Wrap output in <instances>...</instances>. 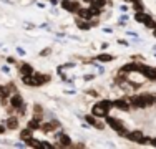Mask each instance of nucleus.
<instances>
[{
  "label": "nucleus",
  "mask_w": 156,
  "mask_h": 149,
  "mask_svg": "<svg viewBox=\"0 0 156 149\" xmlns=\"http://www.w3.org/2000/svg\"><path fill=\"white\" fill-rule=\"evenodd\" d=\"M154 101H156V96L151 95V93H141V95H136V96L129 98L131 108H138V109H144V108L153 106Z\"/></svg>",
  "instance_id": "1"
},
{
  "label": "nucleus",
  "mask_w": 156,
  "mask_h": 149,
  "mask_svg": "<svg viewBox=\"0 0 156 149\" xmlns=\"http://www.w3.org/2000/svg\"><path fill=\"white\" fill-rule=\"evenodd\" d=\"M50 80H51V76L43 74V73H37V71H33L32 74H27V76H22V83L27 85V86H32V88L43 86V85H47Z\"/></svg>",
  "instance_id": "2"
},
{
  "label": "nucleus",
  "mask_w": 156,
  "mask_h": 149,
  "mask_svg": "<svg viewBox=\"0 0 156 149\" xmlns=\"http://www.w3.org/2000/svg\"><path fill=\"white\" fill-rule=\"evenodd\" d=\"M111 108H113V101H110V99H101V101L93 104V108H91V114L96 116V118H106Z\"/></svg>",
  "instance_id": "3"
},
{
  "label": "nucleus",
  "mask_w": 156,
  "mask_h": 149,
  "mask_svg": "<svg viewBox=\"0 0 156 149\" xmlns=\"http://www.w3.org/2000/svg\"><path fill=\"white\" fill-rule=\"evenodd\" d=\"M106 124L110 126L111 129H113L115 133L118 134V136H121V137H126V134H128V128L125 126V123L121 121V119H118V118H113V116H106Z\"/></svg>",
  "instance_id": "4"
},
{
  "label": "nucleus",
  "mask_w": 156,
  "mask_h": 149,
  "mask_svg": "<svg viewBox=\"0 0 156 149\" xmlns=\"http://www.w3.org/2000/svg\"><path fill=\"white\" fill-rule=\"evenodd\" d=\"M135 20L138 22V23H143L144 27H148V28H156V20H153V17L151 15H148V13H144V12H136L135 13Z\"/></svg>",
  "instance_id": "5"
},
{
  "label": "nucleus",
  "mask_w": 156,
  "mask_h": 149,
  "mask_svg": "<svg viewBox=\"0 0 156 149\" xmlns=\"http://www.w3.org/2000/svg\"><path fill=\"white\" fill-rule=\"evenodd\" d=\"M138 73L143 74L146 80L156 81V68H153V66H148L144 63H138Z\"/></svg>",
  "instance_id": "6"
},
{
  "label": "nucleus",
  "mask_w": 156,
  "mask_h": 149,
  "mask_svg": "<svg viewBox=\"0 0 156 149\" xmlns=\"http://www.w3.org/2000/svg\"><path fill=\"white\" fill-rule=\"evenodd\" d=\"M62 128V124H60V121H57V119H53V121H47L45 124H42V131L45 133V134H50V133H53V131H57V129H60Z\"/></svg>",
  "instance_id": "7"
},
{
  "label": "nucleus",
  "mask_w": 156,
  "mask_h": 149,
  "mask_svg": "<svg viewBox=\"0 0 156 149\" xmlns=\"http://www.w3.org/2000/svg\"><path fill=\"white\" fill-rule=\"evenodd\" d=\"M62 9H65L70 13H76L78 9H80V3L75 2V0H62Z\"/></svg>",
  "instance_id": "8"
},
{
  "label": "nucleus",
  "mask_w": 156,
  "mask_h": 149,
  "mask_svg": "<svg viewBox=\"0 0 156 149\" xmlns=\"http://www.w3.org/2000/svg\"><path fill=\"white\" fill-rule=\"evenodd\" d=\"M9 101H10V106H12L15 111H17V109H20V108L25 104V101H23V98H22L20 93H13V95L10 96Z\"/></svg>",
  "instance_id": "9"
},
{
  "label": "nucleus",
  "mask_w": 156,
  "mask_h": 149,
  "mask_svg": "<svg viewBox=\"0 0 156 149\" xmlns=\"http://www.w3.org/2000/svg\"><path fill=\"white\" fill-rule=\"evenodd\" d=\"M113 106L118 108L121 111H129L131 109V103H129V98H118L113 101Z\"/></svg>",
  "instance_id": "10"
},
{
  "label": "nucleus",
  "mask_w": 156,
  "mask_h": 149,
  "mask_svg": "<svg viewBox=\"0 0 156 149\" xmlns=\"http://www.w3.org/2000/svg\"><path fill=\"white\" fill-rule=\"evenodd\" d=\"M57 139H58V144L60 147H72V137L65 133H58L57 134Z\"/></svg>",
  "instance_id": "11"
},
{
  "label": "nucleus",
  "mask_w": 156,
  "mask_h": 149,
  "mask_svg": "<svg viewBox=\"0 0 156 149\" xmlns=\"http://www.w3.org/2000/svg\"><path fill=\"white\" fill-rule=\"evenodd\" d=\"M144 137V134L143 131H140V129H135V131H129L128 134H126V139H129L131 143H138L140 144V141Z\"/></svg>",
  "instance_id": "12"
},
{
  "label": "nucleus",
  "mask_w": 156,
  "mask_h": 149,
  "mask_svg": "<svg viewBox=\"0 0 156 149\" xmlns=\"http://www.w3.org/2000/svg\"><path fill=\"white\" fill-rule=\"evenodd\" d=\"M27 126H28L30 129H33V131H38V129H42V119H38V118H32V119H28Z\"/></svg>",
  "instance_id": "13"
},
{
  "label": "nucleus",
  "mask_w": 156,
  "mask_h": 149,
  "mask_svg": "<svg viewBox=\"0 0 156 149\" xmlns=\"http://www.w3.org/2000/svg\"><path fill=\"white\" fill-rule=\"evenodd\" d=\"M85 119H87L88 124L95 126L96 129H103V128H105V126H103L100 121H96V116H93V114H87V116H85Z\"/></svg>",
  "instance_id": "14"
},
{
  "label": "nucleus",
  "mask_w": 156,
  "mask_h": 149,
  "mask_svg": "<svg viewBox=\"0 0 156 149\" xmlns=\"http://www.w3.org/2000/svg\"><path fill=\"white\" fill-rule=\"evenodd\" d=\"M75 23H76V27L80 28V30H90V28H91L90 20H87V18H80V17H78Z\"/></svg>",
  "instance_id": "15"
},
{
  "label": "nucleus",
  "mask_w": 156,
  "mask_h": 149,
  "mask_svg": "<svg viewBox=\"0 0 156 149\" xmlns=\"http://www.w3.org/2000/svg\"><path fill=\"white\" fill-rule=\"evenodd\" d=\"M35 70H33L32 65H28V63H22L20 68H18V73L22 74V76H25V74H32Z\"/></svg>",
  "instance_id": "16"
},
{
  "label": "nucleus",
  "mask_w": 156,
  "mask_h": 149,
  "mask_svg": "<svg viewBox=\"0 0 156 149\" xmlns=\"http://www.w3.org/2000/svg\"><path fill=\"white\" fill-rule=\"evenodd\" d=\"M5 126H7V129H12V131L18 129V118L17 116H10L9 119H7Z\"/></svg>",
  "instance_id": "17"
},
{
  "label": "nucleus",
  "mask_w": 156,
  "mask_h": 149,
  "mask_svg": "<svg viewBox=\"0 0 156 149\" xmlns=\"http://www.w3.org/2000/svg\"><path fill=\"white\" fill-rule=\"evenodd\" d=\"M33 118H43V106L42 104H33Z\"/></svg>",
  "instance_id": "18"
},
{
  "label": "nucleus",
  "mask_w": 156,
  "mask_h": 149,
  "mask_svg": "<svg viewBox=\"0 0 156 149\" xmlns=\"http://www.w3.org/2000/svg\"><path fill=\"white\" fill-rule=\"evenodd\" d=\"M32 136H33V129H30L28 126H27L25 129H22V131H20V139H22V141L28 139V137H32Z\"/></svg>",
  "instance_id": "19"
},
{
  "label": "nucleus",
  "mask_w": 156,
  "mask_h": 149,
  "mask_svg": "<svg viewBox=\"0 0 156 149\" xmlns=\"http://www.w3.org/2000/svg\"><path fill=\"white\" fill-rule=\"evenodd\" d=\"M96 60L101 61V63H110V61H113V60H115V57H113V55H108V53H101V55L96 57Z\"/></svg>",
  "instance_id": "20"
},
{
  "label": "nucleus",
  "mask_w": 156,
  "mask_h": 149,
  "mask_svg": "<svg viewBox=\"0 0 156 149\" xmlns=\"http://www.w3.org/2000/svg\"><path fill=\"white\" fill-rule=\"evenodd\" d=\"M3 98H10V88L5 85H0V99Z\"/></svg>",
  "instance_id": "21"
},
{
  "label": "nucleus",
  "mask_w": 156,
  "mask_h": 149,
  "mask_svg": "<svg viewBox=\"0 0 156 149\" xmlns=\"http://www.w3.org/2000/svg\"><path fill=\"white\" fill-rule=\"evenodd\" d=\"M131 9L135 10V12H144V5H143V2H141V0H135V2H133V5H131Z\"/></svg>",
  "instance_id": "22"
},
{
  "label": "nucleus",
  "mask_w": 156,
  "mask_h": 149,
  "mask_svg": "<svg viewBox=\"0 0 156 149\" xmlns=\"http://www.w3.org/2000/svg\"><path fill=\"white\" fill-rule=\"evenodd\" d=\"M25 144H27V146H32V147H40V141L38 139H35V137H28V139H25L23 141Z\"/></svg>",
  "instance_id": "23"
},
{
  "label": "nucleus",
  "mask_w": 156,
  "mask_h": 149,
  "mask_svg": "<svg viewBox=\"0 0 156 149\" xmlns=\"http://www.w3.org/2000/svg\"><path fill=\"white\" fill-rule=\"evenodd\" d=\"M105 3H106V0H93V2L90 3L91 7H95V9H100L101 10L103 7H105Z\"/></svg>",
  "instance_id": "24"
},
{
  "label": "nucleus",
  "mask_w": 156,
  "mask_h": 149,
  "mask_svg": "<svg viewBox=\"0 0 156 149\" xmlns=\"http://www.w3.org/2000/svg\"><path fill=\"white\" fill-rule=\"evenodd\" d=\"M40 147H53V144L45 143V141H40Z\"/></svg>",
  "instance_id": "25"
},
{
  "label": "nucleus",
  "mask_w": 156,
  "mask_h": 149,
  "mask_svg": "<svg viewBox=\"0 0 156 149\" xmlns=\"http://www.w3.org/2000/svg\"><path fill=\"white\" fill-rule=\"evenodd\" d=\"M7 63H10V65H13V63H15V58H13V57H9V58H7Z\"/></svg>",
  "instance_id": "26"
},
{
  "label": "nucleus",
  "mask_w": 156,
  "mask_h": 149,
  "mask_svg": "<svg viewBox=\"0 0 156 149\" xmlns=\"http://www.w3.org/2000/svg\"><path fill=\"white\" fill-rule=\"evenodd\" d=\"M50 51H51V48H47V50H43V51H42V57H45V55H48Z\"/></svg>",
  "instance_id": "27"
},
{
  "label": "nucleus",
  "mask_w": 156,
  "mask_h": 149,
  "mask_svg": "<svg viewBox=\"0 0 156 149\" xmlns=\"http://www.w3.org/2000/svg\"><path fill=\"white\" fill-rule=\"evenodd\" d=\"M5 131H7V126H2V124H0V134H3Z\"/></svg>",
  "instance_id": "28"
},
{
  "label": "nucleus",
  "mask_w": 156,
  "mask_h": 149,
  "mask_svg": "<svg viewBox=\"0 0 156 149\" xmlns=\"http://www.w3.org/2000/svg\"><path fill=\"white\" fill-rule=\"evenodd\" d=\"M150 143H151V146H154V147H156V137H151Z\"/></svg>",
  "instance_id": "29"
},
{
  "label": "nucleus",
  "mask_w": 156,
  "mask_h": 149,
  "mask_svg": "<svg viewBox=\"0 0 156 149\" xmlns=\"http://www.w3.org/2000/svg\"><path fill=\"white\" fill-rule=\"evenodd\" d=\"M83 2H85V3H91L93 0H83Z\"/></svg>",
  "instance_id": "30"
},
{
  "label": "nucleus",
  "mask_w": 156,
  "mask_h": 149,
  "mask_svg": "<svg viewBox=\"0 0 156 149\" xmlns=\"http://www.w3.org/2000/svg\"><path fill=\"white\" fill-rule=\"evenodd\" d=\"M153 36L156 38V28H153Z\"/></svg>",
  "instance_id": "31"
},
{
  "label": "nucleus",
  "mask_w": 156,
  "mask_h": 149,
  "mask_svg": "<svg viewBox=\"0 0 156 149\" xmlns=\"http://www.w3.org/2000/svg\"><path fill=\"white\" fill-rule=\"evenodd\" d=\"M154 96H156V95H154ZM154 104H156V101H154Z\"/></svg>",
  "instance_id": "32"
}]
</instances>
